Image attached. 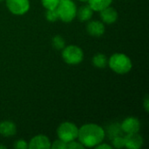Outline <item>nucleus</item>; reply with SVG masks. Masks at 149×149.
I'll return each instance as SVG.
<instances>
[{"label":"nucleus","instance_id":"19","mask_svg":"<svg viewBox=\"0 0 149 149\" xmlns=\"http://www.w3.org/2000/svg\"><path fill=\"white\" fill-rule=\"evenodd\" d=\"M45 17L50 22H55V21H57L58 19V12H57L56 9L47 10L46 14H45Z\"/></svg>","mask_w":149,"mask_h":149},{"label":"nucleus","instance_id":"8","mask_svg":"<svg viewBox=\"0 0 149 149\" xmlns=\"http://www.w3.org/2000/svg\"><path fill=\"white\" fill-rule=\"evenodd\" d=\"M28 148L31 149H49L51 148V142L48 137L43 134L37 135L33 137L29 144Z\"/></svg>","mask_w":149,"mask_h":149},{"label":"nucleus","instance_id":"1","mask_svg":"<svg viewBox=\"0 0 149 149\" xmlns=\"http://www.w3.org/2000/svg\"><path fill=\"white\" fill-rule=\"evenodd\" d=\"M106 133L96 124H86L79 129L78 138L85 148H93L103 141Z\"/></svg>","mask_w":149,"mask_h":149},{"label":"nucleus","instance_id":"28","mask_svg":"<svg viewBox=\"0 0 149 149\" xmlns=\"http://www.w3.org/2000/svg\"><path fill=\"white\" fill-rule=\"evenodd\" d=\"M2 1H3V0H0V2H2Z\"/></svg>","mask_w":149,"mask_h":149},{"label":"nucleus","instance_id":"25","mask_svg":"<svg viewBox=\"0 0 149 149\" xmlns=\"http://www.w3.org/2000/svg\"><path fill=\"white\" fill-rule=\"evenodd\" d=\"M148 102H149L148 97L147 96V97H146V99H145V100H144V107H145V109H146V111H147V112H148L149 111Z\"/></svg>","mask_w":149,"mask_h":149},{"label":"nucleus","instance_id":"23","mask_svg":"<svg viewBox=\"0 0 149 149\" xmlns=\"http://www.w3.org/2000/svg\"><path fill=\"white\" fill-rule=\"evenodd\" d=\"M14 148L17 149H27L28 148V144L24 140H18V141H15Z\"/></svg>","mask_w":149,"mask_h":149},{"label":"nucleus","instance_id":"26","mask_svg":"<svg viewBox=\"0 0 149 149\" xmlns=\"http://www.w3.org/2000/svg\"><path fill=\"white\" fill-rule=\"evenodd\" d=\"M0 148H6V147H4V146H2V145H0Z\"/></svg>","mask_w":149,"mask_h":149},{"label":"nucleus","instance_id":"21","mask_svg":"<svg viewBox=\"0 0 149 149\" xmlns=\"http://www.w3.org/2000/svg\"><path fill=\"white\" fill-rule=\"evenodd\" d=\"M66 148L68 149H83L85 148V147L79 141V142H77V141H70V142H68V143H66Z\"/></svg>","mask_w":149,"mask_h":149},{"label":"nucleus","instance_id":"13","mask_svg":"<svg viewBox=\"0 0 149 149\" xmlns=\"http://www.w3.org/2000/svg\"><path fill=\"white\" fill-rule=\"evenodd\" d=\"M93 12V10L89 5H84V6H81L79 10H77L76 16L78 17L79 20L85 22V21H88L92 17Z\"/></svg>","mask_w":149,"mask_h":149},{"label":"nucleus","instance_id":"27","mask_svg":"<svg viewBox=\"0 0 149 149\" xmlns=\"http://www.w3.org/2000/svg\"><path fill=\"white\" fill-rule=\"evenodd\" d=\"M79 1H81V2H86V1H88V0H79Z\"/></svg>","mask_w":149,"mask_h":149},{"label":"nucleus","instance_id":"9","mask_svg":"<svg viewBox=\"0 0 149 149\" xmlns=\"http://www.w3.org/2000/svg\"><path fill=\"white\" fill-rule=\"evenodd\" d=\"M124 141L125 147L128 149H139L143 145V138L138 134V133L127 134L124 137Z\"/></svg>","mask_w":149,"mask_h":149},{"label":"nucleus","instance_id":"22","mask_svg":"<svg viewBox=\"0 0 149 149\" xmlns=\"http://www.w3.org/2000/svg\"><path fill=\"white\" fill-rule=\"evenodd\" d=\"M51 148L52 149H65L66 148V143L61 140H57L53 142L52 145H51Z\"/></svg>","mask_w":149,"mask_h":149},{"label":"nucleus","instance_id":"18","mask_svg":"<svg viewBox=\"0 0 149 149\" xmlns=\"http://www.w3.org/2000/svg\"><path fill=\"white\" fill-rule=\"evenodd\" d=\"M41 1H42L43 6L47 10L56 9L59 3V0H41Z\"/></svg>","mask_w":149,"mask_h":149},{"label":"nucleus","instance_id":"16","mask_svg":"<svg viewBox=\"0 0 149 149\" xmlns=\"http://www.w3.org/2000/svg\"><path fill=\"white\" fill-rule=\"evenodd\" d=\"M122 132L123 131L121 129V127L118 124H113L108 128V134L111 139H113L117 136H120L122 134Z\"/></svg>","mask_w":149,"mask_h":149},{"label":"nucleus","instance_id":"14","mask_svg":"<svg viewBox=\"0 0 149 149\" xmlns=\"http://www.w3.org/2000/svg\"><path fill=\"white\" fill-rule=\"evenodd\" d=\"M89 6L94 11H101L107 7L110 6L113 0H88Z\"/></svg>","mask_w":149,"mask_h":149},{"label":"nucleus","instance_id":"7","mask_svg":"<svg viewBox=\"0 0 149 149\" xmlns=\"http://www.w3.org/2000/svg\"><path fill=\"white\" fill-rule=\"evenodd\" d=\"M120 127L122 131L126 134H135L140 131L141 122L137 118L128 117L123 120Z\"/></svg>","mask_w":149,"mask_h":149},{"label":"nucleus","instance_id":"24","mask_svg":"<svg viewBox=\"0 0 149 149\" xmlns=\"http://www.w3.org/2000/svg\"><path fill=\"white\" fill-rule=\"evenodd\" d=\"M95 148L96 149H112L113 148V147L112 146H110V145H108V144H101V143H100L99 145H97V146H95Z\"/></svg>","mask_w":149,"mask_h":149},{"label":"nucleus","instance_id":"11","mask_svg":"<svg viewBox=\"0 0 149 149\" xmlns=\"http://www.w3.org/2000/svg\"><path fill=\"white\" fill-rule=\"evenodd\" d=\"M100 17L104 23H106L107 24H111L117 20L118 13L114 8L108 6L100 11Z\"/></svg>","mask_w":149,"mask_h":149},{"label":"nucleus","instance_id":"10","mask_svg":"<svg viewBox=\"0 0 149 149\" xmlns=\"http://www.w3.org/2000/svg\"><path fill=\"white\" fill-rule=\"evenodd\" d=\"M86 31L93 37H100L105 32V25L100 21H91L86 25Z\"/></svg>","mask_w":149,"mask_h":149},{"label":"nucleus","instance_id":"6","mask_svg":"<svg viewBox=\"0 0 149 149\" xmlns=\"http://www.w3.org/2000/svg\"><path fill=\"white\" fill-rule=\"evenodd\" d=\"M8 10L15 15H24L30 9L29 0H6Z\"/></svg>","mask_w":149,"mask_h":149},{"label":"nucleus","instance_id":"17","mask_svg":"<svg viewBox=\"0 0 149 149\" xmlns=\"http://www.w3.org/2000/svg\"><path fill=\"white\" fill-rule=\"evenodd\" d=\"M52 46L57 49V50H61L65 47V42L64 40V38L61 37V36H55L52 38Z\"/></svg>","mask_w":149,"mask_h":149},{"label":"nucleus","instance_id":"15","mask_svg":"<svg viewBox=\"0 0 149 149\" xmlns=\"http://www.w3.org/2000/svg\"><path fill=\"white\" fill-rule=\"evenodd\" d=\"M93 64L97 68H105L108 64V60L106 55L98 53L93 58Z\"/></svg>","mask_w":149,"mask_h":149},{"label":"nucleus","instance_id":"2","mask_svg":"<svg viewBox=\"0 0 149 149\" xmlns=\"http://www.w3.org/2000/svg\"><path fill=\"white\" fill-rule=\"evenodd\" d=\"M110 68L118 74H126L132 69V61L128 56L123 53H115L108 60Z\"/></svg>","mask_w":149,"mask_h":149},{"label":"nucleus","instance_id":"20","mask_svg":"<svg viewBox=\"0 0 149 149\" xmlns=\"http://www.w3.org/2000/svg\"><path fill=\"white\" fill-rule=\"evenodd\" d=\"M113 145L114 148H122L125 147V141H124V137H122L121 135L120 136H117V137H114L113 139Z\"/></svg>","mask_w":149,"mask_h":149},{"label":"nucleus","instance_id":"12","mask_svg":"<svg viewBox=\"0 0 149 149\" xmlns=\"http://www.w3.org/2000/svg\"><path fill=\"white\" fill-rule=\"evenodd\" d=\"M17 132L16 125L10 120L0 122V134L3 137H11Z\"/></svg>","mask_w":149,"mask_h":149},{"label":"nucleus","instance_id":"3","mask_svg":"<svg viewBox=\"0 0 149 149\" xmlns=\"http://www.w3.org/2000/svg\"><path fill=\"white\" fill-rule=\"evenodd\" d=\"M56 10L58 18L65 23L72 21L77 14L76 4L72 0H59Z\"/></svg>","mask_w":149,"mask_h":149},{"label":"nucleus","instance_id":"5","mask_svg":"<svg viewBox=\"0 0 149 149\" xmlns=\"http://www.w3.org/2000/svg\"><path fill=\"white\" fill-rule=\"evenodd\" d=\"M62 58L68 65H78L82 62L84 53L81 48L76 45H68L62 52Z\"/></svg>","mask_w":149,"mask_h":149},{"label":"nucleus","instance_id":"4","mask_svg":"<svg viewBox=\"0 0 149 149\" xmlns=\"http://www.w3.org/2000/svg\"><path fill=\"white\" fill-rule=\"evenodd\" d=\"M79 128L72 122H64L57 129V134L59 140L65 143L74 141L78 138Z\"/></svg>","mask_w":149,"mask_h":149}]
</instances>
